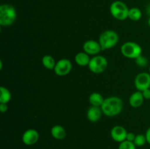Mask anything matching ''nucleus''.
Masks as SVG:
<instances>
[{
    "instance_id": "1",
    "label": "nucleus",
    "mask_w": 150,
    "mask_h": 149,
    "mask_svg": "<svg viewBox=\"0 0 150 149\" xmlns=\"http://www.w3.org/2000/svg\"><path fill=\"white\" fill-rule=\"evenodd\" d=\"M123 107L122 99L119 96H112L105 98L100 108L104 115L108 117H115L121 113Z\"/></svg>"
},
{
    "instance_id": "2",
    "label": "nucleus",
    "mask_w": 150,
    "mask_h": 149,
    "mask_svg": "<svg viewBox=\"0 0 150 149\" xmlns=\"http://www.w3.org/2000/svg\"><path fill=\"white\" fill-rule=\"evenodd\" d=\"M17 19V12L14 6L10 4H2L0 6V25L10 26Z\"/></svg>"
},
{
    "instance_id": "3",
    "label": "nucleus",
    "mask_w": 150,
    "mask_h": 149,
    "mask_svg": "<svg viewBox=\"0 0 150 149\" xmlns=\"http://www.w3.org/2000/svg\"><path fill=\"white\" fill-rule=\"evenodd\" d=\"M120 37L118 33L114 30H105L100 34L98 42H100L103 51L114 48L118 44Z\"/></svg>"
},
{
    "instance_id": "4",
    "label": "nucleus",
    "mask_w": 150,
    "mask_h": 149,
    "mask_svg": "<svg viewBox=\"0 0 150 149\" xmlns=\"http://www.w3.org/2000/svg\"><path fill=\"white\" fill-rule=\"evenodd\" d=\"M129 10L127 4L120 0L113 1L109 8L111 15L118 20H125L128 18Z\"/></svg>"
},
{
    "instance_id": "5",
    "label": "nucleus",
    "mask_w": 150,
    "mask_h": 149,
    "mask_svg": "<svg viewBox=\"0 0 150 149\" xmlns=\"http://www.w3.org/2000/svg\"><path fill=\"white\" fill-rule=\"evenodd\" d=\"M120 51L123 56L130 59H136L142 55V48L139 44L132 41H128L123 44L120 48Z\"/></svg>"
},
{
    "instance_id": "6",
    "label": "nucleus",
    "mask_w": 150,
    "mask_h": 149,
    "mask_svg": "<svg viewBox=\"0 0 150 149\" xmlns=\"http://www.w3.org/2000/svg\"><path fill=\"white\" fill-rule=\"evenodd\" d=\"M108 67V60L102 55L94 56L91 58L88 68L94 74H100L105 72Z\"/></svg>"
},
{
    "instance_id": "7",
    "label": "nucleus",
    "mask_w": 150,
    "mask_h": 149,
    "mask_svg": "<svg viewBox=\"0 0 150 149\" xmlns=\"http://www.w3.org/2000/svg\"><path fill=\"white\" fill-rule=\"evenodd\" d=\"M73 64L70 60L67 58H61L56 63L54 71L57 76L63 77L67 75L71 72Z\"/></svg>"
},
{
    "instance_id": "8",
    "label": "nucleus",
    "mask_w": 150,
    "mask_h": 149,
    "mask_svg": "<svg viewBox=\"0 0 150 149\" xmlns=\"http://www.w3.org/2000/svg\"><path fill=\"white\" fill-rule=\"evenodd\" d=\"M134 85L137 91H143L150 89V74L146 72H142L136 74L134 79Z\"/></svg>"
},
{
    "instance_id": "9",
    "label": "nucleus",
    "mask_w": 150,
    "mask_h": 149,
    "mask_svg": "<svg viewBox=\"0 0 150 149\" xmlns=\"http://www.w3.org/2000/svg\"><path fill=\"white\" fill-rule=\"evenodd\" d=\"M39 132L35 129H29L22 134V142L26 145H33L39 140Z\"/></svg>"
},
{
    "instance_id": "10",
    "label": "nucleus",
    "mask_w": 150,
    "mask_h": 149,
    "mask_svg": "<svg viewBox=\"0 0 150 149\" xmlns=\"http://www.w3.org/2000/svg\"><path fill=\"white\" fill-rule=\"evenodd\" d=\"M83 50L89 56H93L99 55L100 53L103 51L100 42L94 39H89L86 41L83 45Z\"/></svg>"
},
{
    "instance_id": "11",
    "label": "nucleus",
    "mask_w": 150,
    "mask_h": 149,
    "mask_svg": "<svg viewBox=\"0 0 150 149\" xmlns=\"http://www.w3.org/2000/svg\"><path fill=\"white\" fill-rule=\"evenodd\" d=\"M127 132L128 131L126 130V129L123 126L116 125L112 127L110 134H111V139L114 141L120 143L126 140Z\"/></svg>"
},
{
    "instance_id": "12",
    "label": "nucleus",
    "mask_w": 150,
    "mask_h": 149,
    "mask_svg": "<svg viewBox=\"0 0 150 149\" xmlns=\"http://www.w3.org/2000/svg\"><path fill=\"white\" fill-rule=\"evenodd\" d=\"M103 112L100 107L91 106L86 111V118L90 122L96 123L100 120Z\"/></svg>"
},
{
    "instance_id": "13",
    "label": "nucleus",
    "mask_w": 150,
    "mask_h": 149,
    "mask_svg": "<svg viewBox=\"0 0 150 149\" xmlns=\"http://www.w3.org/2000/svg\"><path fill=\"white\" fill-rule=\"evenodd\" d=\"M142 92L140 91H136L133 92L129 97V104L133 108H138L142 106L144 101Z\"/></svg>"
},
{
    "instance_id": "14",
    "label": "nucleus",
    "mask_w": 150,
    "mask_h": 149,
    "mask_svg": "<svg viewBox=\"0 0 150 149\" xmlns=\"http://www.w3.org/2000/svg\"><path fill=\"white\" fill-rule=\"evenodd\" d=\"M51 134L56 140H62L65 138L67 132H66L65 129L62 126L57 124V125H54L51 127Z\"/></svg>"
},
{
    "instance_id": "15",
    "label": "nucleus",
    "mask_w": 150,
    "mask_h": 149,
    "mask_svg": "<svg viewBox=\"0 0 150 149\" xmlns=\"http://www.w3.org/2000/svg\"><path fill=\"white\" fill-rule=\"evenodd\" d=\"M75 62L80 67H88L90 62V56L85 53L84 51L79 52L75 56Z\"/></svg>"
},
{
    "instance_id": "16",
    "label": "nucleus",
    "mask_w": 150,
    "mask_h": 149,
    "mask_svg": "<svg viewBox=\"0 0 150 149\" xmlns=\"http://www.w3.org/2000/svg\"><path fill=\"white\" fill-rule=\"evenodd\" d=\"M104 100H105V98L103 96L101 93L98 92H93L89 96V102L91 106L101 107Z\"/></svg>"
},
{
    "instance_id": "17",
    "label": "nucleus",
    "mask_w": 150,
    "mask_h": 149,
    "mask_svg": "<svg viewBox=\"0 0 150 149\" xmlns=\"http://www.w3.org/2000/svg\"><path fill=\"white\" fill-rule=\"evenodd\" d=\"M41 61H42V64L43 65V67L45 69L49 70H54L56 65V63H57V61H55L54 57L51 55L43 56Z\"/></svg>"
},
{
    "instance_id": "18",
    "label": "nucleus",
    "mask_w": 150,
    "mask_h": 149,
    "mask_svg": "<svg viewBox=\"0 0 150 149\" xmlns=\"http://www.w3.org/2000/svg\"><path fill=\"white\" fill-rule=\"evenodd\" d=\"M12 94L8 89L4 86L0 87V103L7 104L11 100Z\"/></svg>"
},
{
    "instance_id": "19",
    "label": "nucleus",
    "mask_w": 150,
    "mask_h": 149,
    "mask_svg": "<svg viewBox=\"0 0 150 149\" xmlns=\"http://www.w3.org/2000/svg\"><path fill=\"white\" fill-rule=\"evenodd\" d=\"M142 17V12L138 7H132L129 10L128 18L133 21H139Z\"/></svg>"
},
{
    "instance_id": "20",
    "label": "nucleus",
    "mask_w": 150,
    "mask_h": 149,
    "mask_svg": "<svg viewBox=\"0 0 150 149\" xmlns=\"http://www.w3.org/2000/svg\"><path fill=\"white\" fill-rule=\"evenodd\" d=\"M133 143L136 145V147H142V146H144L146 143H147V142H146V135L143 134H136Z\"/></svg>"
},
{
    "instance_id": "21",
    "label": "nucleus",
    "mask_w": 150,
    "mask_h": 149,
    "mask_svg": "<svg viewBox=\"0 0 150 149\" xmlns=\"http://www.w3.org/2000/svg\"><path fill=\"white\" fill-rule=\"evenodd\" d=\"M118 149H136V145L133 142L125 140L120 143Z\"/></svg>"
},
{
    "instance_id": "22",
    "label": "nucleus",
    "mask_w": 150,
    "mask_h": 149,
    "mask_svg": "<svg viewBox=\"0 0 150 149\" xmlns=\"http://www.w3.org/2000/svg\"><path fill=\"white\" fill-rule=\"evenodd\" d=\"M136 64L140 67H145L148 64V59L143 55L139 56L138 58L135 59Z\"/></svg>"
},
{
    "instance_id": "23",
    "label": "nucleus",
    "mask_w": 150,
    "mask_h": 149,
    "mask_svg": "<svg viewBox=\"0 0 150 149\" xmlns=\"http://www.w3.org/2000/svg\"><path fill=\"white\" fill-rule=\"evenodd\" d=\"M142 92V94H143L144 98V99H146V100H149L150 99V89H146V90L143 91Z\"/></svg>"
},
{
    "instance_id": "24",
    "label": "nucleus",
    "mask_w": 150,
    "mask_h": 149,
    "mask_svg": "<svg viewBox=\"0 0 150 149\" xmlns=\"http://www.w3.org/2000/svg\"><path fill=\"white\" fill-rule=\"evenodd\" d=\"M135 137H136V134L133 132H127V137H126V140H128V141L133 142L135 140Z\"/></svg>"
},
{
    "instance_id": "25",
    "label": "nucleus",
    "mask_w": 150,
    "mask_h": 149,
    "mask_svg": "<svg viewBox=\"0 0 150 149\" xmlns=\"http://www.w3.org/2000/svg\"><path fill=\"white\" fill-rule=\"evenodd\" d=\"M8 110V106H7V104L5 103H0V111L2 113L6 112Z\"/></svg>"
},
{
    "instance_id": "26",
    "label": "nucleus",
    "mask_w": 150,
    "mask_h": 149,
    "mask_svg": "<svg viewBox=\"0 0 150 149\" xmlns=\"http://www.w3.org/2000/svg\"><path fill=\"white\" fill-rule=\"evenodd\" d=\"M145 135H146V142H147L148 144L150 145V127L146 129V133H145Z\"/></svg>"
},
{
    "instance_id": "27",
    "label": "nucleus",
    "mask_w": 150,
    "mask_h": 149,
    "mask_svg": "<svg viewBox=\"0 0 150 149\" xmlns=\"http://www.w3.org/2000/svg\"><path fill=\"white\" fill-rule=\"evenodd\" d=\"M146 13H147L148 15L150 17V4L147 5V7H146Z\"/></svg>"
},
{
    "instance_id": "28",
    "label": "nucleus",
    "mask_w": 150,
    "mask_h": 149,
    "mask_svg": "<svg viewBox=\"0 0 150 149\" xmlns=\"http://www.w3.org/2000/svg\"><path fill=\"white\" fill-rule=\"evenodd\" d=\"M147 24L148 26H149V27L150 28V17L148 18V20H147Z\"/></svg>"
},
{
    "instance_id": "29",
    "label": "nucleus",
    "mask_w": 150,
    "mask_h": 149,
    "mask_svg": "<svg viewBox=\"0 0 150 149\" xmlns=\"http://www.w3.org/2000/svg\"><path fill=\"white\" fill-rule=\"evenodd\" d=\"M149 73L150 74V66H149Z\"/></svg>"
}]
</instances>
